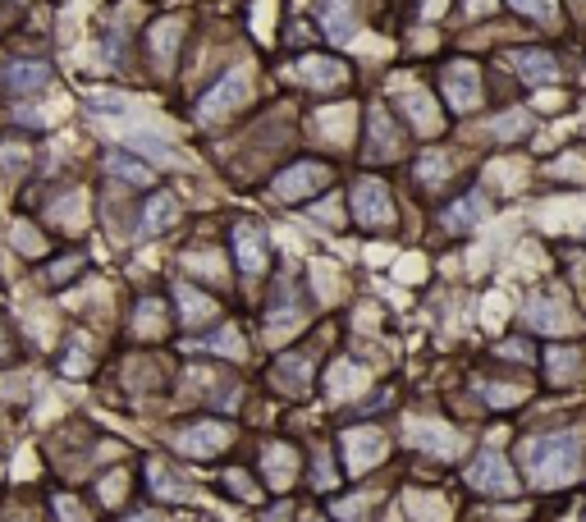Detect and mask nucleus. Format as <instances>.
Returning a JSON list of instances; mask_svg holds the SVG:
<instances>
[{
  "instance_id": "nucleus-1",
  "label": "nucleus",
  "mask_w": 586,
  "mask_h": 522,
  "mask_svg": "<svg viewBox=\"0 0 586 522\" xmlns=\"http://www.w3.org/2000/svg\"><path fill=\"white\" fill-rule=\"evenodd\" d=\"M522 463H527V477L532 486L554 490V486H568L582 468V440L573 431H550V435H536L527 440L522 449Z\"/></svg>"
},
{
  "instance_id": "nucleus-2",
  "label": "nucleus",
  "mask_w": 586,
  "mask_h": 522,
  "mask_svg": "<svg viewBox=\"0 0 586 522\" xmlns=\"http://www.w3.org/2000/svg\"><path fill=\"white\" fill-rule=\"evenodd\" d=\"M467 486L481 490V495H513V490H518V477H513V468L504 463V454L486 449V454H477V463L467 468Z\"/></svg>"
},
{
  "instance_id": "nucleus-3",
  "label": "nucleus",
  "mask_w": 586,
  "mask_h": 522,
  "mask_svg": "<svg viewBox=\"0 0 586 522\" xmlns=\"http://www.w3.org/2000/svg\"><path fill=\"white\" fill-rule=\"evenodd\" d=\"M353 216H358L367 229H390L394 225L390 188L380 184V179H362V184L353 188Z\"/></svg>"
},
{
  "instance_id": "nucleus-4",
  "label": "nucleus",
  "mask_w": 586,
  "mask_h": 522,
  "mask_svg": "<svg viewBox=\"0 0 586 522\" xmlns=\"http://www.w3.org/2000/svg\"><path fill=\"white\" fill-rule=\"evenodd\" d=\"M445 97L449 106L458 110V115H467V110L481 106V74L472 60H458V65L445 69Z\"/></svg>"
},
{
  "instance_id": "nucleus-5",
  "label": "nucleus",
  "mask_w": 586,
  "mask_h": 522,
  "mask_svg": "<svg viewBox=\"0 0 586 522\" xmlns=\"http://www.w3.org/2000/svg\"><path fill=\"white\" fill-rule=\"evenodd\" d=\"M248 101V78L243 74H225L216 87H211L207 97H202V106H197V120H207V124H216L220 115H229L234 106H243Z\"/></svg>"
},
{
  "instance_id": "nucleus-6",
  "label": "nucleus",
  "mask_w": 586,
  "mask_h": 522,
  "mask_svg": "<svg viewBox=\"0 0 586 522\" xmlns=\"http://www.w3.org/2000/svg\"><path fill=\"white\" fill-rule=\"evenodd\" d=\"M326 184H330V170H326V165L303 161V165H293V170H284L280 179H275L271 193L280 197V202H298V197L316 193V188H326Z\"/></svg>"
},
{
  "instance_id": "nucleus-7",
  "label": "nucleus",
  "mask_w": 586,
  "mask_h": 522,
  "mask_svg": "<svg viewBox=\"0 0 586 522\" xmlns=\"http://www.w3.org/2000/svg\"><path fill=\"white\" fill-rule=\"evenodd\" d=\"M380 458H385V435H380V431L358 426V431L344 435V463H348V472H353V477H358V472H367V468H376Z\"/></svg>"
},
{
  "instance_id": "nucleus-8",
  "label": "nucleus",
  "mask_w": 586,
  "mask_h": 522,
  "mask_svg": "<svg viewBox=\"0 0 586 522\" xmlns=\"http://www.w3.org/2000/svg\"><path fill=\"white\" fill-rule=\"evenodd\" d=\"M225 445H229V426H220V422H197V426H188V431L174 435V449L188 454V458H211V454H220Z\"/></svg>"
},
{
  "instance_id": "nucleus-9",
  "label": "nucleus",
  "mask_w": 586,
  "mask_h": 522,
  "mask_svg": "<svg viewBox=\"0 0 586 522\" xmlns=\"http://www.w3.org/2000/svg\"><path fill=\"white\" fill-rule=\"evenodd\" d=\"M234 257H239L243 275L266 271V234H261V225H252V220L234 225Z\"/></svg>"
},
{
  "instance_id": "nucleus-10",
  "label": "nucleus",
  "mask_w": 586,
  "mask_h": 522,
  "mask_svg": "<svg viewBox=\"0 0 586 522\" xmlns=\"http://www.w3.org/2000/svg\"><path fill=\"white\" fill-rule=\"evenodd\" d=\"M408 440L422 445L426 454H440V458H454L458 449H463V435L440 426V422H408Z\"/></svg>"
},
{
  "instance_id": "nucleus-11",
  "label": "nucleus",
  "mask_w": 586,
  "mask_h": 522,
  "mask_svg": "<svg viewBox=\"0 0 586 522\" xmlns=\"http://www.w3.org/2000/svg\"><path fill=\"white\" fill-rule=\"evenodd\" d=\"M522 316H527V326L532 330H545V335H564L568 330V307L559 303V298H527V307H522Z\"/></svg>"
},
{
  "instance_id": "nucleus-12",
  "label": "nucleus",
  "mask_w": 586,
  "mask_h": 522,
  "mask_svg": "<svg viewBox=\"0 0 586 522\" xmlns=\"http://www.w3.org/2000/svg\"><path fill=\"white\" fill-rule=\"evenodd\" d=\"M293 74L303 78L307 87H316V92H330V87H339L348 78V69L339 60H326V55H307V60L293 65Z\"/></svg>"
},
{
  "instance_id": "nucleus-13",
  "label": "nucleus",
  "mask_w": 586,
  "mask_h": 522,
  "mask_svg": "<svg viewBox=\"0 0 586 522\" xmlns=\"http://www.w3.org/2000/svg\"><path fill=\"white\" fill-rule=\"evenodd\" d=\"M0 83L10 87L14 97H28V92H42V87L51 83V69L37 65V60H14V65H5Z\"/></svg>"
},
{
  "instance_id": "nucleus-14",
  "label": "nucleus",
  "mask_w": 586,
  "mask_h": 522,
  "mask_svg": "<svg viewBox=\"0 0 586 522\" xmlns=\"http://www.w3.org/2000/svg\"><path fill=\"white\" fill-rule=\"evenodd\" d=\"M326 390H330V399H353V394L367 390V371H362L358 362L339 358L335 367H330V376H326Z\"/></svg>"
},
{
  "instance_id": "nucleus-15",
  "label": "nucleus",
  "mask_w": 586,
  "mask_h": 522,
  "mask_svg": "<svg viewBox=\"0 0 586 522\" xmlns=\"http://www.w3.org/2000/svg\"><path fill=\"white\" fill-rule=\"evenodd\" d=\"M399 156V129L385 115V106L371 110V161H394Z\"/></svg>"
},
{
  "instance_id": "nucleus-16",
  "label": "nucleus",
  "mask_w": 586,
  "mask_h": 522,
  "mask_svg": "<svg viewBox=\"0 0 586 522\" xmlns=\"http://www.w3.org/2000/svg\"><path fill=\"white\" fill-rule=\"evenodd\" d=\"M509 60H513V69H518L527 83H554V78H559V65H554L545 51H513Z\"/></svg>"
},
{
  "instance_id": "nucleus-17",
  "label": "nucleus",
  "mask_w": 586,
  "mask_h": 522,
  "mask_svg": "<svg viewBox=\"0 0 586 522\" xmlns=\"http://www.w3.org/2000/svg\"><path fill=\"white\" fill-rule=\"evenodd\" d=\"M321 23H326L330 42H348V37L358 33V19H353V0H326V10H321Z\"/></svg>"
},
{
  "instance_id": "nucleus-18",
  "label": "nucleus",
  "mask_w": 586,
  "mask_h": 522,
  "mask_svg": "<svg viewBox=\"0 0 586 522\" xmlns=\"http://www.w3.org/2000/svg\"><path fill=\"white\" fill-rule=\"evenodd\" d=\"M261 468H266V481H271L275 490H284V486H293L298 458H293L289 445H271V449H266V458H261Z\"/></svg>"
},
{
  "instance_id": "nucleus-19",
  "label": "nucleus",
  "mask_w": 586,
  "mask_h": 522,
  "mask_svg": "<svg viewBox=\"0 0 586 522\" xmlns=\"http://www.w3.org/2000/svg\"><path fill=\"white\" fill-rule=\"evenodd\" d=\"M486 216H490L486 193H467L463 202H454V207L445 211V225H449V229H472V225H481Z\"/></svg>"
},
{
  "instance_id": "nucleus-20",
  "label": "nucleus",
  "mask_w": 586,
  "mask_h": 522,
  "mask_svg": "<svg viewBox=\"0 0 586 522\" xmlns=\"http://www.w3.org/2000/svg\"><path fill=\"white\" fill-rule=\"evenodd\" d=\"M403 110H408V120L417 124V133H426V138H431V133H440V110H435V101L426 97V92H403Z\"/></svg>"
},
{
  "instance_id": "nucleus-21",
  "label": "nucleus",
  "mask_w": 586,
  "mask_h": 522,
  "mask_svg": "<svg viewBox=\"0 0 586 522\" xmlns=\"http://www.w3.org/2000/svg\"><path fill=\"white\" fill-rule=\"evenodd\" d=\"M307 376H312V358H307V353H284V358L275 362V381L293 394L307 390Z\"/></svg>"
},
{
  "instance_id": "nucleus-22",
  "label": "nucleus",
  "mask_w": 586,
  "mask_h": 522,
  "mask_svg": "<svg viewBox=\"0 0 586 522\" xmlns=\"http://www.w3.org/2000/svg\"><path fill=\"white\" fill-rule=\"evenodd\" d=\"M545 362H550V381L554 385L577 381V371H582V353H577V348H550Z\"/></svg>"
},
{
  "instance_id": "nucleus-23",
  "label": "nucleus",
  "mask_w": 586,
  "mask_h": 522,
  "mask_svg": "<svg viewBox=\"0 0 586 522\" xmlns=\"http://www.w3.org/2000/svg\"><path fill=\"white\" fill-rule=\"evenodd\" d=\"M174 298H179V312H184L188 326H197V321H207V316L216 312V303H211L207 294H197L193 284H179V289H174Z\"/></svg>"
},
{
  "instance_id": "nucleus-24",
  "label": "nucleus",
  "mask_w": 586,
  "mask_h": 522,
  "mask_svg": "<svg viewBox=\"0 0 586 522\" xmlns=\"http://www.w3.org/2000/svg\"><path fill=\"white\" fill-rule=\"evenodd\" d=\"M174 216H179V202H174L170 193H156L147 216H142V234H161L165 225H174Z\"/></svg>"
},
{
  "instance_id": "nucleus-25",
  "label": "nucleus",
  "mask_w": 586,
  "mask_h": 522,
  "mask_svg": "<svg viewBox=\"0 0 586 522\" xmlns=\"http://www.w3.org/2000/svg\"><path fill=\"white\" fill-rule=\"evenodd\" d=\"M179 37H184V19L156 23V33H152V55L161 60V65H170V60H174V46H179Z\"/></svg>"
},
{
  "instance_id": "nucleus-26",
  "label": "nucleus",
  "mask_w": 586,
  "mask_h": 522,
  "mask_svg": "<svg viewBox=\"0 0 586 522\" xmlns=\"http://www.w3.org/2000/svg\"><path fill=\"white\" fill-rule=\"evenodd\" d=\"M449 152H426L422 161H417V184L422 188H440L449 179Z\"/></svg>"
},
{
  "instance_id": "nucleus-27",
  "label": "nucleus",
  "mask_w": 586,
  "mask_h": 522,
  "mask_svg": "<svg viewBox=\"0 0 586 522\" xmlns=\"http://www.w3.org/2000/svg\"><path fill=\"white\" fill-rule=\"evenodd\" d=\"M316 129L326 133L330 142H344V138H348V129H353V106L321 110V115H316Z\"/></svg>"
},
{
  "instance_id": "nucleus-28",
  "label": "nucleus",
  "mask_w": 586,
  "mask_h": 522,
  "mask_svg": "<svg viewBox=\"0 0 586 522\" xmlns=\"http://www.w3.org/2000/svg\"><path fill=\"white\" fill-rule=\"evenodd\" d=\"M133 330H138V335H161L165 330V303H156V298L138 303V312H133Z\"/></svg>"
},
{
  "instance_id": "nucleus-29",
  "label": "nucleus",
  "mask_w": 586,
  "mask_h": 522,
  "mask_svg": "<svg viewBox=\"0 0 586 522\" xmlns=\"http://www.w3.org/2000/svg\"><path fill=\"white\" fill-rule=\"evenodd\" d=\"M532 129V115H527V110H504L500 120L490 124V133H495V138L500 142H509V138H522V133Z\"/></svg>"
},
{
  "instance_id": "nucleus-30",
  "label": "nucleus",
  "mask_w": 586,
  "mask_h": 522,
  "mask_svg": "<svg viewBox=\"0 0 586 522\" xmlns=\"http://www.w3.org/2000/svg\"><path fill=\"white\" fill-rule=\"evenodd\" d=\"M408 513L413 518H422V522H449V509H445V500H435V495H408Z\"/></svg>"
},
{
  "instance_id": "nucleus-31",
  "label": "nucleus",
  "mask_w": 586,
  "mask_h": 522,
  "mask_svg": "<svg viewBox=\"0 0 586 522\" xmlns=\"http://www.w3.org/2000/svg\"><path fill=\"white\" fill-rule=\"evenodd\" d=\"M298 321H303V307H298V303H280V307H275V312L266 316V330H271V344H275L280 335H289V330L298 326Z\"/></svg>"
},
{
  "instance_id": "nucleus-32",
  "label": "nucleus",
  "mask_w": 586,
  "mask_h": 522,
  "mask_svg": "<svg viewBox=\"0 0 586 522\" xmlns=\"http://www.w3.org/2000/svg\"><path fill=\"white\" fill-rule=\"evenodd\" d=\"M147 472H152V490H156V495H165V500H188V486H184V481H179V477H174L170 468H161V463H152V468H147Z\"/></svg>"
},
{
  "instance_id": "nucleus-33",
  "label": "nucleus",
  "mask_w": 586,
  "mask_h": 522,
  "mask_svg": "<svg viewBox=\"0 0 586 522\" xmlns=\"http://www.w3.org/2000/svg\"><path fill=\"white\" fill-rule=\"evenodd\" d=\"M513 10L527 14V19H536V23H545V28L559 23V0H513Z\"/></svg>"
},
{
  "instance_id": "nucleus-34",
  "label": "nucleus",
  "mask_w": 586,
  "mask_h": 522,
  "mask_svg": "<svg viewBox=\"0 0 586 522\" xmlns=\"http://www.w3.org/2000/svg\"><path fill=\"white\" fill-rule=\"evenodd\" d=\"M110 174L115 179H124V184H152V170L147 165H138V161H124V156H110Z\"/></svg>"
},
{
  "instance_id": "nucleus-35",
  "label": "nucleus",
  "mask_w": 586,
  "mask_h": 522,
  "mask_svg": "<svg viewBox=\"0 0 586 522\" xmlns=\"http://www.w3.org/2000/svg\"><path fill=\"white\" fill-rule=\"evenodd\" d=\"M202 344L211 348V353H220V358H243V339H239V330H216L211 339H202Z\"/></svg>"
},
{
  "instance_id": "nucleus-36",
  "label": "nucleus",
  "mask_w": 586,
  "mask_h": 522,
  "mask_svg": "<svg viewBox=\"0 0 586 522\" xmlns=\"http://www.w3.org/2000/svg\"><path fill=\"white\" fill-rule=\"evenodd\" d=\"M133 147H138V152H147L152 156V161H179V152H174V147H165L161 138H147V133H133Z\"/></svg>"
},
{
  "instance_id": "nucleus-37",
  "label": "nucleus",
  "mask_w": 586,
  "mask_h": 522,
  "mask_svg": "<svg viewBox=\"0 0 586 522\" xmlns=\"http://www.w3.org/2000/svg\"><path fill=\"white\" fill-rule=\"evenodd\" d=\"M481 399H486L490 408H509V403L522 399V390H513V385H481Z\"/></svg>"
},
{
  "instance_id": "nucleus-38",
  "label": "nucleus",
  "mask_w": 586,
  "mask_h": 522,
  "mask_svg": "<svg viewBox=\"0 0 586 522\" xmlns=\"http://www.w3.org/2000/svg\"><path fill=\"white\" fill-rule=\"evenodd\" d=\"M426 275V261L422 257H399V271H394V280L399 284H417Z\"/></svg>"
},
{
  "instance_id": "nucleus-39",
  "label": "nucleus",
  "mask_w": 586,
  "mask_h": 522,
  "mask_svg": "<svg viewBox=\"0 0 586 522\" xmlns=\"http://www.w3.org/2000/svg\"><path fill=\"white\" fill-rule=\"evenodd\" d=\"M23 165H28V152H23V147H14V142H5V147H0V170H23Z\"/></svg>"
},
{
  "instance_id": "nucleus-40",
  "label": "nucleus",
  "mask_w": 586,
  "mask_h": 522,
  "mask_svg": "<svg viewBox=\"0 0 586 522\" xmlns=\"http://www.w3.org/2000/svg\"><path fill=\"white\" fill-rule=\"evenodd\" d=\"M504 312H509V307H504V298H500V294H490L486 303H481V321H486V326H500Z\"/></svg>"
},
{
  "instance_id": "nucleus-41",
  "label": "nucleus",
  "mask_w": 586,
  "mask_h": 522,
  "mask_svg": "<svg viewBox=\"0 0 586 522\" xmlns=\"http://www.w3.org/2000/svg\"><path fill=\"white\" fill-rule=\"evenodd\" d=\"M120 495H124V472H110V477L101 481V500H106V504H120Z\"/></svg>"
},
{
  "instance_id": "nucleus-42",
  "label": "nucleus",
  "mask_w": 586,
  "mask_h": 522,
  "mask_svg": "<svg viewBox=\"0 0 586 522\" xmlns=\"http://www.w3.org/2000/svg\"><path fill=\"white\" fill-rule=\"evenodd\" d=\"M188 266H193V271H207V275H220V257H216V252H193V257H188Z\"/></svg>"
},
{
  "instance_id": "nucleus-43",
  "label": "nucleus",
  "mask_w": 586,
  "mask_h": 522,
  "mask_svg": "<svg viewBox=\"0 0 586 522\" xmlns=\"http://www.w3.org/2000/svg\"><path fill=\"white\" fill-rule=\"evenodd\" d=\"M78 207H83V193H69L60 207H55V216L60 220H78Z\"/></svg>"
},
{
  "instance_id": "nucleus-44",
  "label": "nucleus",
  "mask_w": 586,
  "mask_h": 522,
  "mask_svg": "<svg viewBox=\"0 0 586 522\" xmlns=\"http://www.w3.org/2000/svg\"><path fill=\"white\" fill-rule=\"evenodd\" d=\"M316 486H321V490L335 486V472H330V458L326 454H316Z\"/></svg>"
},
{
  "instance_id": "nucleus-45",
  "label": "nucleus",
  "mask_w": 586,
  "mask_h": 522,
  "mask_svg": "<svg viewBox=\"0 0 586 522\" xmlns=\"http://www.w3.org/2000/svg\"><path fill=\"white\" fill-rule=\"evenodd\" d=\"M554 174H559V179H568V174H573V179H582V184H586V165L582 161H554Z\"/></svg>"
},
{
  "instance_id": "nucleus-46",
  "label": "nucleus",
  "mask_w": 586,
  "mask_h": 522,
  "mask_svg": "<svg viewBox=\"0 0 586 522\" xmlns=\"http://www.w3.org/2000/svg\"><path fill=\"white\" fill-rule=\"evenodd\" d=\"M362 509H367V500H344L339 504V518H348V522H362Z\"/></svg>"
},
{
  "instance_id": "nucleus-47",
  "label": "nucleus",
  "mask_w": 586,
  "mask_h": 522,
  "mask_svg": "<svg viewBox=\"0 0 586 522\" xmlns=\"http://www.w3.org/2000/svg\"><path fill=\"white\" fill-rule=\"evenodd\" d=\"M229 486L239 490L243 500H257V490H252V481H248V477H243V472H229Z\"/></svg>"
},
{
  "instance_id": "nucleus-48",
  "label": "nucleus",
  "mask_w": 586,
  "mask_h": 522,
  "mask_svg": "<svg viewBox=\"0 0 586 522\" xmlns=\"http://www.w3.org/2000/svg\"><path fill=\"white\" fill-rule=\"evenodd\" d=\"M74 271H78V257H65L60 266H51V280H69Z\"/></svg>"
},
{
  "instance_id": "nucleus-49",
  "label": "nucleus",
  "mask_w": 586,
  "mask_h": 522,
  "mask_svg": "<svg viewBox=\"0 0 586 522\" xmlns=\"http://www.w3.org/2000/svg\"><path fill=\"white\" fill-rule=\"evenodd\" d=\"M316 289H321V298H330V294H335V280H330V271H326V266H316Z\"/></svg>"
},
{
  "instance_id": "nucleus-50",
  "label": "nucleus",
  "mask_w": 586,
  "mask_h": 522,
  "mask_svg": "<svg viewBox=\"0 0 586 522\" xmlns=\"http://www.w3.org/2000/svg\"><path fill=\"white\" fill-rule=\"evenodd\" d=\"M55 509H60V518H69V522H78V518H83V509H78L74 500H55Z\"/></svg>"
},
{
  "instance_id": "nucleus-51",
  "label": "nucleus",
  "mask_w": 586,
  "mask_h": 522,
  "mask_svg": "<svg viewBox=\"0 0 586 522\" xmlns=\"http://www.w3.org/2000/svg\"><path fill=\"white\" fill-rule=\"evenodd\" d=\"M65 371H69V376H83V371H87V358H83V353H69V358H65Z\"/></svg>"
},
{
  "instance_id": "nucleus-52",
  "label": "nucleus",
  "mask_w": 586,
  "mask_h": 522,
  "mask_svg": "<svg viewBox=\"0 0 586 522\" xmlns=\"http://www.w3.org/2000/svg\"><path fill=\"white\" fill-rule=\"evenodd\" d=\"M422 14L426 19H440V14H445V0H422Z\"/></svg>"
},
{
  "instance_id": "nucleus-53",
  "label": "nucleus",
  "mask_w": 586,
  "mask_h": 522,
  "mask_svg": "<svg viewBox=\"0 0 586 522\" xmlns=\"http://www.w3.org/2000/svg\"><path fill=\"white\" fill-rule=\"evenodd\" d=\"M316 216H321V220H335V197H330V202H321V207H316Z\"/></svg>"
},
{
  "instance_id": "nucleus-54",
  "label": "nucleus",
  "mask_w": 586,
  "mask_h": 522,
  "mask_svg": "<svg viewBox=\"0 0 586 522\" xmlns=\"http://www.w3.org/2000/svg\"><path fill=\"white\" fill-rule=\"evenodd\" d=\"M500 353H504V358H527V348H522V344H504Z\"/></svg>"
},
{
  "instance_id": "nucleus-55",
  "label": "nucleus",
  "mask_w": 586,
  "mask_h": 522,
  "mask_svg": "<svg viewBox=\"0 0 586 522\" xmlns=\"http://www.w3.org/2000/svg\"><path fill=\"white\" fill-rule=\"evenodd\" d=\"M490 10V0H467V14H486Z\"/></svg>"
},
{
  "instance_id": "nucleus-56",
  "label": "nucleus",
  "mask_w": 586,
  "mask_h": 522,
  "mask_svg": "<svg viewBox=\"0 0 586 522\" xmlns=\"http://www.w3.org/2000/svg\"><path fill=\"white\" fill-rule=\"evenodd\" d=\"M10 358V344H5V330H0V362Z\"/></svg>"
},
{
  "instance_id": "nucleus-57",
  "label": "nucleus",
  "mask_w": 586,
  "mask_h": 522,
  "mask_svg": "<svg viewBox=\"0 0 586 522\" xmlns=\"http://www.w3.org/2000/svg\"><path fill=\"white\" fill-rule=\"evenodd\" d=\"M312 522H316V518H312Z\"/></svg>"
}]
</instances>
